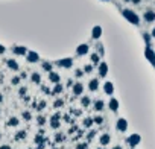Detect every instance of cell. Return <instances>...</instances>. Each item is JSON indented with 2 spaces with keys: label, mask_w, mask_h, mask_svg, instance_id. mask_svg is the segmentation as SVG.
<instances>
[{
  "label": "cell",
  "mask_w": 155,
  "mask_h": 149,
  "mask_svg": "<svg viewBox=\"0 0 155 149\" xmlns=\"http://www.w3.org/2000/svg\"><path fill=\"white\" fill-rule=\"evenodd\" d=\"M119 129H122V131L126 129V122L125 120H119Z\"/></svg>",
  "instance_id": "cell-1"
},
{
  "label": "cell",
  "mask_w": 155,
  "mask_h": 149,
  "mask_svg": "<svg viewBox=\"0 0 155 149\" xmlns=\"http://www.w3.org/2000/svg\"><path fill=\"white\" fill-rule=\"evenodd\" d=\"M108 138H110L108 135H105V137H102V143H108Z\"/></svg>",
  "instance_id": "cell-3"
},
{
  "label": "cell",
  "mask_w": 155,
  "mask_h": 149,
  "mask_svg": "<svg viewBox=\"0 0 155 149\" xmlns=\"http://www.w3.org/2000/svg\"><path fill=\"white\" fill-rule=\"evenodd\" d=\"M138 142V137L137 135H135V137H131V143H132V145H134V143H137Z\"/></svg>",
  "instance_id": "cell-2"
},
{
  "label": "cell",
  "mask_w": 155,
  "mask_h": 149,
  "mask_svg": "<svg viewBox=\"0 0 155 149\" xmlns=\"http://www.w3.org/2000/svg\"><path fill=\"white\" fill-rule=\"evenodd\" d=\"M79 149H84V146H79Z\"/></svg>",
  "instance_id": "cell-4"
}]
</instances>
